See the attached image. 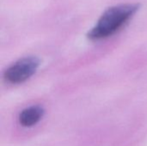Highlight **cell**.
Wrapping results in <instances>:
<instances>
[{
  "mask_svg": "<svg viewBox=\"0 0 147 146\" xmlns=\"http://www.w3.org/2000/svg\"><path fill=\"white\" fill-rule=\"evenodd\" d=\"M139 9V3L119 4L107 9L96 25L88 32V38L98 40L112 36L129 22Z\"/></svg>",
  "mask_w": 147,
  "mask_h": 146,
  "instance_id": "1",
  "label": "cell"
},
{
  "mask_svg": "<svg viewBox=\"0 0 147 146\" xmlns=\"http://www.w3.org/2000/svg\"><path fill=\"white\" fill-rule=\"evenodd\" d=\"M39 65L40 61L35 57L22 58L5 70L3 77L9 83H22L35 73Z\"/></svg>",
  "mask_w": 147,
  "mask_h": 146,
  "instance_id": "2",
  "label": "cell"
},
{
  "mask_svg": "<svg viewBox=\"0 0 147 146\" xmlns=\"http://www.w3.org/2000/svg\"><path fill=\"white\" fill-rule=\"evenodd\" d=\"M44 111L40 107L33 106L25 108L19 115V122L22 126L30 127L37 124L43 116Z\"/></svg>",
  "mask_w": 147,
  "mask_h": 146,
  "instance_id": "3",
  "label": "cell"
}]
</instances>
